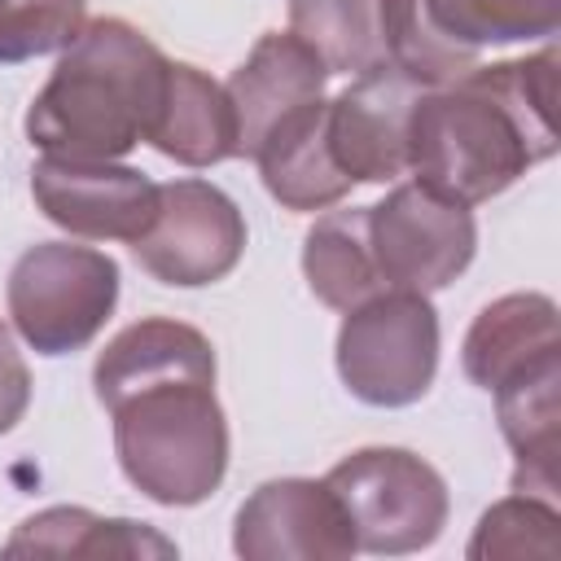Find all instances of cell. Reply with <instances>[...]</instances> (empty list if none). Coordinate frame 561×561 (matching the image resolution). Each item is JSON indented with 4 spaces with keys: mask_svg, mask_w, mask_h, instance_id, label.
Wrapping results in <instances>:
<instances>
[{
    "mask_svg": "<svg viewBox=\"0 0 561 561\" xmlns=\"http://www.w3.org/2000/svg\"><path fill=\"white\" fill-rule=\"evenodd\" d=\"M92 390L114 416L123 478L162 508L210 500L228 473V421L215 394V346L184 320H136L92 364Z\"/></svg>",
    "mask_w": 561,
    "mask_h": 561,
    "instance_id": "obj_1",
    "label": "cell"
},
{
    "mask_svg": "<svg viewBox=\"0 0 561 561\" xmlns=\"http://www.w3.org/2000/svg\"><path fill=\"white\" fill-rule=\"evenodd\" d=\"M557 48L473 66L421 88L408 114V171L430 193L478 206L557 153Z\"/></svg>",
    "mask_w": 561,
    "mask_h": 561,
    "instance_id": "obj_2",
    "label": "cell"
},
{
    "mask_svg": "<svg viewBox=\"0 0 561 561\" xmlns=\"http://www.w3.org/2000/svg\"><path fill=\"white\" fill-rule=\"evenodd\" d=\"M162 48L123 18H92L61 48L26 110V136L44 158L114 162L131 153L158 114L167 83Z\"/></svg>",
    "mask_w": 561,
    "mask_h": 561,
    "instance_id": "obj_3",
    "label": "cell"
},
{
    "mask_svg": "<svg viewBox=\"0 0 561 561\" xmlns=\"http://www.w3.org/2000/svg\"><path fill=\"white\" fill-rule=\"evenodd\" d=\"M561 0H381L386 61L416 88H443L491 44L552 39Z\"/></svg>",
    "mask_w": 561,
    "mask_h": 561,
    "instance_id": "obj_4",
    "label": "cell"
},
{
    "mask_svg": "<svg viewBox=\"0 0 561 561\" xmlns=\"http://www.w3.org/2000/svg\"><path fill=\"white\" fill-rule=\"evenodd\" d=\"M9 320L39 355L83 351L118 307V263L105 250L39 241L9 272Z\"/></svg>",
    "mask_w": 561,
    "mask_h": 561,
    "instance_id": "obj_5",
    "label": "cell"
},
{
    "mask_svg": "<svg viewBox=\"0 0 561 561\" xmlns=\"http://www.w3.org/2000/svg\"><path fill=\"white\" fill-rule=\"evenodd\" d=\"M324 482L337 495L359 552L408 557L430 548L447 526V482L408 447H359L337 460Z\"/></svg>",
    "mask_w": 561,
    "mask_h": 561,
    "instance_id": "obj_6",
    "label": "cell"
},
{
    "mask_svg": "<svg viewBox=\"0 0 561 561\" xmlns=\"http://www.w3.org/2000/svg\"><path fill=\"white\" fill-rule=\"evenodd\" d=\"M337 377L368 408H412L438 373V311L430 294L381 289L342 311Z\"/></svg>",
    "mask_w": 561,
    "mask_h": 561,
    "instance_id": "obj_7",
    "label": "cell"
},
{
    "mask_svg": "<svg viewBox=\"0 0 561 561\" xmlns=\"http://www.w3.org/2000/svg\"><path fill=\"white\" fill-rule=\"evenodd\" d=\"M368 245L386 289L434 294L473 263L478 224L469 206L408 180L368 206Z\"/></svg>",
    "mask_w": 561,
    "mask_h": 561,
    "instance_id": "obj_8",
    "label": "cell"
},
{
    "mask_svg": "<svg viewBox=\"0 0 561 561\" xmlns=\"http://www.w3.org/2000/svg\"><path fill=\"white\" fill-rule=\"evenodd\" d=\"M131 254L162 285H215L245 254V215L210 180L158 184V210L131 241Z\"/></svg>",
    "mask_w": 561,
    "mask_h": 561,
    "instance_id": "obj_9",
    "label": "cell"
},
{
    "mask_svg": "<svg viewBox=\"0 0 561 561\" xmlns=\"http://www.w3.org/2000/svg\"><path fill=\"white\" fill-rule=\"evenodd\" d=\"M232 552L245 561H346L359 548L324 478H272L237 508Z\"/></svg>",
    "mask_w": 561,
    "mask_h": 561,
    "instance_id": "obj_10",
    "label": "cell"
},
{
    "mask_svg": "<svg viewBox=\"0 0 561 561\" xmlns=\"http://www.w3.org/2000/svg\"><path fill=\"white\" fill-rule=\"evenodd\" d=\"M31 197L48 224L88 241H136L158 210V184L149 175L88 158H39Z\"/></svg>",
    "mask_w": 561,
    "mask_h": 561,
    "instance_id": "obj_11",
    "label": "cell"
},
{
    "mask_svg": "<svg viewBox=\"0 0 561 561\" xmlns=\"http://www.w3.org/2000/svg\"><path fill=\"white\" fill-rule=\"evenodd\" d=\"M416 83L394 66L355 75L324 101V136L351 184H390L408 171V114Z\"/></svg>",
    "mask_w": 561,
    "mask_h": 561,
    "instance_id": "obj_12",
    "label": "cell"
},
{
    "mask_svg": "<svg viewBox=\"0 0 561 561\" xmlns=\"http://www.w3.org/2000/svg\"><path fill=\"white\" fill-rule=\"evenodd\" d=\"M324 83L329 66L311 44H302L294 31H267L224 83L237 123V158H254L276 123L324 96Z\"/></svg>",
    "mask_w": 561,
    "mask_h": 561,
    "instance_id": "obj_13",
    "label": "cell"
},
{
    "mask_svg": "<svg viewBox=\"0 0 561 561\" xmlns=\"http://www.w3.org/2000/svg\"><path fill=\"white\" fill-rule=\"evenodd\" d=\"M495 394L500 434L517 456L513 491L557 500V456H561V351L535 359L526 373L504 381Z\"/></svg>",
    "mask_w": 561,
    "mask_h": 561,
    "instance_id": "obj_14",
    "label": "cell"
},
{
    "mask_svg": "<svg viewBox=\"0 0 561 561\" xmlns=\"http://www.w3.org/2000/svg\"><path fill=\"white\" fill-rule=\"evenodd\" d=\"M552 351H561L557 302L548 294H504L473 316L460 346V364L473 386L500 390Z\"/></svg>",
    "mask_w": 561,
    "mask_h": 561,
    "instance_id": "obj_15",
    "label": "cell"
},
{
    "mask_svg": "<svg viewBox=\"0 0 561 561\" xmlns=\"http://www.w3.org/2000/svg\"><path fill=\"white\" fill-rule=\"evenodd\" d=\"M145 140L180 167H215L237 158V123L224 83H215L206 70L188 61H171Z\"/></svg>",
    "mask_w": 561,
    "mask_h": 561,
    "instance_id": "obj_16",
    "label": "cell"
},
{
    "mask_svg": "<svg viewBox=\"0 0 561 561\" xmlns=\"http://www.w3.org/2000/svg\"><path fill=\"white\" fill-rule=\"evenodd\" d=\"M263 188L285 210H329L351 193V180L333 162L329 136H324V96L276 123L263 145L254 149Z\"/></svg>",
    "mask_w": 561,
    "mask_h": 561,
    "instance_id": "obj_17",
    "label": "cell"
},
{
    "mask_svg": "<svg viewBox=\"0 0 561 561\" xmlns=\"http://www.w3.org/2000/svg\"><path fill=\"white\" fill-rule=\"evenodd\" d=\"M4 552L9 557H22V552H39V557H175V543L131 517H101L88 508L57 504V508L26 517L4 539Z\"/></svg>",
    "mask_w": 561,
    "mask_h": 561,
    "instance_id": "obj_18",
    "label": "cell"
},
{
    "mask_svg": "<svg viewBox=\"0 0 561 561\" xmlns=\"http://www.w3.org/2000/svg\"><path fill=\"white\" fill-rule=\"evenodd\" d=\"M302 276L311 294L333 311H351L386 289L368 245V206L329 210L311 224L302 241Z\"/></svg>",
    "mask_w": 561,
    "mask_h": 561,
    "instance_id": "obj_19",
    "label": "cell"
},
{
    "mask_svg": "<svg viewBox=\"0 0 561 561\" xmlns=\"http://www.w3.org/2000/svg\"><path fill=\"white\" fill-rule=\"evenodd\" d=\"M289 31L316 48L329 75H368L390 66L381 39V0H289Z\"/></svg>",
    "mask_w": 561,
    "mask_h": 561,
    "instance_id": "obj_20",
    "label": "cell"
},
{
    "mask_svg": "<svg viewBox=\"0 0 561 561\" xmlns=\"http://www.w3.org/2000/svg\"><path fill=\"white\" fill-rule=\"evenodd\" d=\"M557 526H561V517H557L552 500L530 495V491H513L482 513L465 552L473 561H491V557H543V561H552L561 552Z\"/></svg>",
    "mask_w": 561,
    "mask_h": 561,
    "instance_id": "obj_21",
    "label": "cell"
},
{
    "mask_svg": "<svg viewBox=\"0 0 561 561\" xmlns=\"http://www.w3.org/2000/svg\"><path fill=\"white\" fill-rule=\"evenodd\" d=\"M83 26V0H0V66L66 48Z\"/></svg>",
    "mask_w": 561,
    "mask_h": 561,
    "instance_id": "obj_22",
    "label": "cell"
},
{
    "mask_svg": "<svg viewBox=\"0 0 561 561\" xmlns=\"http://www.w3.org/2000/svg\"><path fill=\"white\" fill-rule=\"evenodd\" d=\"M31 403V368L18 355L9 329L0 324V434H9Z\"/></svg>",
    "mask_w": 561,
    "mask_h": 561,
    "instance_id": "obj_23",
    "label": "cell"
}]
</instances>
